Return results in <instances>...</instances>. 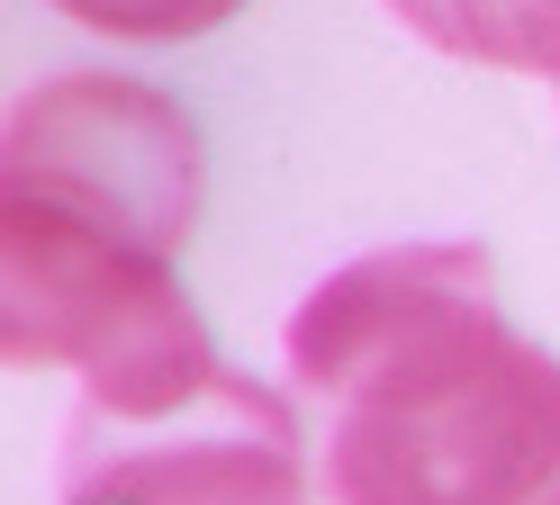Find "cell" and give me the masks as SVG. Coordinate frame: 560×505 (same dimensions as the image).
I'll list each match as a JSON object with an SVG mask.
<instances>
[{
  "instance_id": "cell-1",
  "label": "cell",
  "mask_w": 560,
  "mask_h": 505,
  "mask_svg": "<svg viewBox=\"0 0 560 505\" xmlns=\"http://www.w3.org/2000/svg\"><path fill=\"white\" fill-rule=\"evenodd\" d=\"M326 505H560V352L506 325L498 252L380 244L280 325Z\"/></svg>"
},
{
  "instance_id": "cell-2",
  "label": "cell",
  "mask_w": 560,
  "mask_h": 505,
  "mask_svg": "<svg viewBox=\"0 0 560 505\" xmlns=\"http://www.w3.org/2000/svg\"><path fill=\"white\" fill-rule=\"evenodd\" d=\"M182 252L91 226L37 199H0V361L73 371L82 407L145 415L226 371L208 316L182 289Z\"/></svg>"
},
{
  "instance_id": "cell-3",
  "label": "cell",
  "mask_w": 560,
  "mask_h": 505,
  "mask_svg": "<svg viewBox=\"0 0 560 505\" xmlns=\"http://www.w3.org/2000/svg\"><path fill=\"white\" fill-rule=\"evenodd\" d=\"M0 199L182 252L208 199V144L190 108L136 72H46L0 118Z\"/></svg>"
},
{
  "instance_id": "cell-4",
  "label": "cell",
  "mask_w": 560,
  "mask_h": 505,
  "mask_svg": "<svg viewBox=\"0 0 560 505\" xmlns=\"http://www.w3.org/2000/svg\"><path fill=\"white\" fill-rule=\"evenodd\" d=\"M55 505H317L299 397L226 361L208 388L145 415L73 407Z\"/></svg>"
},
{
  "instance_id": "cell-5",
  "label": "cell",
  "mask_w": 560,
  "mask_h": 505,
  "mask_svg": "<svg viewBox=\"0 0 560 505\" xmlns=\"http://www.w3.org/2000/svg\"><path fill=\"white\" fill-rule=\"evenodd\" d=\"M389 10L452 63L560 82V0H389Z\"/></svg>"
},
{
  "instance_id": "cell-6",
  "label": "cell",
  "mask_w": 560,
  "mask_h": 505,
  "mask_svg": "<svg viewBox=\"0 0 560 505\" xmlns=\"http://www.w3.org/2000/svg\"><path fill=\"white\" fill-rule=\"evenodd\" d=\"M91 36H118V46H190V36H218L226 19H244V0H46Z\"/></svg>"
}]
</instances>
